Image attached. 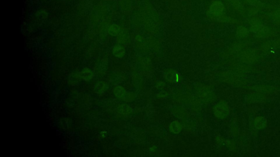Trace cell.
Returning a JSON list of instances; mask_svg holds the SVG:
<instances>
[{
    "label": "cell",
    "instance_id": "cell-1",
    "mask_svg": "<svg viewBox=\"0 0 280 157\" xmlns=\"http://www.w3.org/2000/svg\"><path fill=\"white\" fill-rule=\"evenodd\" d=\"M223 11V6L219 2H216L213 3L210 8V13L215 16H218L221 14Z\"/></svg>",
    "mask_w": 280,
    "mask_h": 157
},
{
    "label": "cell",
    "instance_id": "cell-2",
    "mask_svg": "<svg viewBox=\"0 0 280 157\" xmlns=\"http://www.w3.org/2000/svg\"><path fill=\"white\" fill-rule=\"evenodd\" d=\"M79 76L83 79L87 80L90 79V78H92V77L93 76V72H92L89 70H85L81 72Z\"/></svg>",
    "mask_w": 280,
    "mask_h": 157
},
{
    "label": "cell",
    "instance_id": "cell-3",
    "mask_svg": "<svg viewBox=\"0 0 280 157\" xmlns=\"http://www.w3.org/2000/svg\"><path fill=\"white\" fill-rule=\"evenodd\" d=\"M119 27L117 25H113L108 30V33L112 35H116L119 31Z\"/></svg>",
    "mask_w": 280,
    "mask_h": 157
},
{
    "label": "cell",
    "instance_id": "cell-4",
    "mask_svg": "<svg viewBox=\"0 0 280 157\" xmlns=\"http://www.w3.org/2000/svg\"><path fill=\"white\" fill-rule=\"evenodd\" d=\"M123 53H124V51H123L122 47H115L113 49V54L116 56H118V57L122 56Z\"/></svg>",
    "mask_w": 280,
    "mask_h": 157
}]
</instances>
